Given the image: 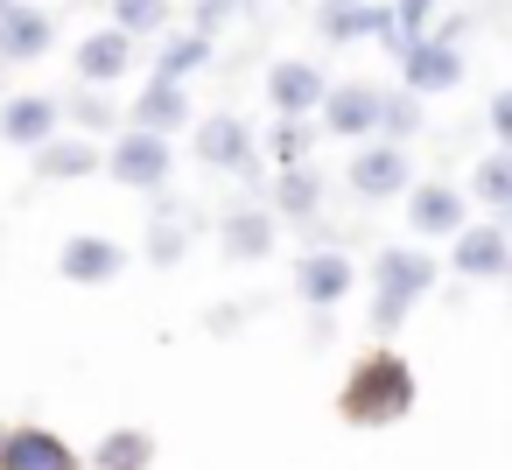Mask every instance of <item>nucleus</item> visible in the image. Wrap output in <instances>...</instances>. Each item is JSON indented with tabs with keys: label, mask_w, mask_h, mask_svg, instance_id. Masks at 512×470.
Segmentation results:
<instances>
[{
	"label": "nucleus",
	"mask_w": 512,
	"mask_h": 470,
	"mask_svg": "<svg viewBox=\"0 0 512 470\" xmlns=\"http://www.w3.org/2000/svg\"><path fill=\"white\" fill-rule=\"evenodd\" d=\"M106 169H113V183L120 190H162L169 183V169H176V155H169V141L162 134H120L113 141V155H106Z\"/></svg>",
	"instance_id": "obj_3"
},
{
	"label": "nucleus",
	"mask_w": 512,
	"mask_h": 470,
	"mask_svg": "<svg viewBox=\"0 0 512 470\" xmlns=\"http://www.w3.org/2000/svg\"><path fill=\"white\" fill-rule=\"evenodd\" d=\"M267 148H274V162H281V169H302V155H309V127H302V120H281Z\"/></svg>",
	"instance_id": "obj_27"
},
{
	"label": "nucleus",
	"mask_w": 512,
	"mask_h": 470,
	"mask_svg": "<svg viewBox=\"0 0 512 470\" xmlns=\"http://www.w3.org/2000/svg\"><path fill=\"white\" fill-rule=\"evenodd\" d=\"M57 267H64V281H78V288H99V281H113V274L127 267V246H120V239H99V232H85V239H64Z\"/></svg>",
	"instance_id": "obj_7"
},
{
	"label": "nucleus",
	"mask_w": 512,
	"mask_h": 470,
	"mask_svg": "<svg viewBox=\"0 0 512 470\" xmlns=\"http://www.w3.org/2000/svg\"><path fill=\"white\" fill-rule=\"evenodd\" d=\"M57 99H43V92H29V99H8L0 106V134H8L15 148H43L50 134H57Z\"/></svg>",
	"instance_id": "obj_14"
},
{
	"label": "nucleus",
	"mask_w": 512,
	"mask_h": 470,
	"mask_svg": "<svg viewBox=\"0 0 512 470\" xmlns=\"http://www.w3.org/2000/svg\"><path fill=\"white\" fill-rule=\"evenodd\" d=\"M323 92H330V85H323L316 64H274V71H267V99H274L281 120H302L309 106H323Z\"/></svg>",
	"instance_id": "obj_12"
},
{
	"label": "nucleus",
	"mask_w": 512,
	"mask_h": 470,
	"mask_svg": "<svg viewBox=\"0 0 512 470\" xmlns=\"http://www.w3.org/2000/svg\"><path fill=\"white\" fill-rule=\"evenodd\" d=\"M344 421L351 428H386V421H400L407 407H414V372H407V358L400 351H372V358H358V372L344 379Z\"/></svg>",
	"instance_id": "obj_1"
},
{
	"label": "nucleus",
	"mask_w": 512,
	"mask_h": 470,
	"mask_svg": "<svg viewBox=\"0 0 512 470\" xmlns=\"http://www.w3.org/2000/svg\"><path fill=\"white\" fill-rule=\"evenodd\" d=\"M148 456H155V442L141 428H113L99 442V470H148Z\"/></svg>",
	"instance_id": "obj_22"
},
{
	"label": "nucleus",
	"mask_w": 512,
	"mask_h": 470,
	"mask_svg": "<svg viewBox=\"0 0 512 470\" xmlns=\"http://www.w3.org/2000/svg\"><path fill=\"white\" fill-rule=\"evenodd\" d=\"M400 78H407V99H435V92H449L463 78V50L421 36L414 50H400Z\"/></svg>",
	"instance_id": "obj_4"
},
{
	"label": "nucleus",
	"mask_w": 512,
	"mask_h": 470,
	"mask_svg": "<svg viewBox=\"0 0 512 470\" xmlns=\"http://www.w3.org/2000/svg\"><path fill=\"white\" fill-rule=\"evenodd\" d=\"M379 302H372V330L386 337V330H400V316L428 295V281H435V260L428 253H414V246H393V253H379Z\"/></svg>",
	"instance_id": "obj_2"
},
{
	"label": "nucleus",
	"mask_w": 512,
	"mask_h": 470,
	"mask_svg": "<svg viewBox=\"0 0 512 470\" xmlns=\"http://www.w3.org/2000/svg\"><path fill=\"white\" fill-rule=\"evenodd\" d=\"M232 8H246V0H204V8H197V36H211V29H218Z\"/></svg>",
	"instance_id": "obj_30"
},
{
	"label": "nucleus",
	"mask_w": 512,
	"mask_h": 470,
	"mask_svg": "<svg viewBox=\"0 0 512 470\" xmlns=\"http://www.w3.org/2000/svg\"><path fill=\"white\" fill-rule=\"evenodd\" d=\"M148 260H155V267H176V260H183V225H169V218H162V225H155V239H148Z\"/></svg>",
	"instance_id": "obj_29"
},
{
	"label": "nucleus",
	"mask_w": 512,
	"mask_h": 470,
	"mask_svg": "<svg viewBox=\"0 0 512 470\" xmlns=\"http://www.w3.org/2000/svg\"><path fill=\"white\" fill-rule=\"evenodd\" d=\"M0 15H8V0H0Z\"/></svg>",
	"instance_id": "obj_32"
},
{
	"label": "nucleus",
	"mask_w": 512,
	"mask_h": 470,
	"mask_svg": "<svg viewBox=\"0 0 512 470\" xmlns=\"http://www.w3.org/2000/svg\"><path fill=\"white\" fill-rule=\"evenodd\" d=\"M407 225H414L421 239H456V232H463V190L421 183V190L407 197Z\"/></svg>",
	"instance_id": "obj_8"
},
{
	"label": "nucleus",
	"mask_w": 512,
	"mask_h": 470,
	"mask_svg": "<svg viewBox=\"0 0 512 470\" xmlns=\"http://www.w3.org/2000/svg\"><path fill=\"white\" fill-rule=\"evenodd\" d=\"M407 183H414L407 148H386V141H379V148H358V155H351V190H358V197L379 204V197H400Z\"/></svg>",
	"instance_id": "obj_6"
},
{
	"label": "nucleus",
	"mask_w": 512,
	"mask_h": 470,
	"mask_svg": "<svg viewBox=\"0 0 512 470\" xmlns=\"http://www.w3.org/2000/svg\"><path fill=\"white\" fill-rule=\"evenodd\" d=\"M50 15L43 8H22V0H8V15H0V64H29L50 50Z\"/></svg>",
	"instance_id": "obj_11"
},
{
	"label": "nucleus",
	"mask_w": 512,
	"mask_h": 470,
	"mask_svg": "<svg viewBox=\"0 0 512 470\" xmlns=\"http://www.w3.org/2000/svg\"><path fill=\"white\" fill-rule=\"evenodd\" d=\"M414 127H421V99H407V92H379V127H372V134H386V148H407Z\"/></svg>",
	"instance_id": "obj_21"
},
{
	"label": "nucleus",
	"mask_w": 512,
	"mask_h": 470,
	"mask_svg": "<svg viewBox=\"0 0 512 470\" xmlns=\"http://www.w3.org/2000/svg\"><path fill=\"white\" fill-rule=\"evenodd\" d=\"M491 134H498V141H512V99H505V92L491 99Z\"/></svg>",
	"instance_id": "obj_31"
},
{
	"label": "nucleus",
	"mask_w": 512,
	"mask_h": 470,
	"mask_svg": "<svg viewBox=\"0 0 512 470\" xmlns=\"http://www.w3.org/2000/svg\"><path fill=\"white\" fill-rule=\"evenodd\" d=\"M505 267H512L505 225H463V232H456V274H470V281H498Z\"/></svg>",
	"instance_id": "obj_9"
},
{
	"label": "nucleus",
	"mask_w": 512,
	"mask_h": 470,
	"mask_svg": "<svg viewBox=\"0 0 512 470\" xmlns=\"http://www.w3.org/2000/svg\"><path fill=\"white\" fill-rule=\"evenodd\" d=\"M295 281H302V302H316V309H337V302L351 295L358 267H351L337 246H323V253H309V260L295 267Z\"/></svg>",
	"instance_id": "obj_10"
},
{
	"label": "nucleus",
	"mask_w": 512,
	"mask_h": 470,
	"mask_svg": "<svg viewBox=\"0 0 512 470\" xmlns=\"http://www.w3.org/2000/svg\"><path fill=\"white\" fill-rule=\"evenodd\" d=\"M127 64H134V43H127L120 29H99V36L78 43V78H85L92 92H99V85H120Z\"/></svg>",
	"instance_id": "obj_13"
},
{
	"label": "nucleus",
	"mask_w": 512,
	"mask_h": 470,
	"mask_svg": "<svg viewBox=\"0 0 512 470\" xmlns=\"http://www.w3.org/2000/svg\"><path fill=\"white\" fill-rule=\"evenodd\" d=\"M477 204H491V211L512 204V155H505V148L484 155V169H477Z\"/></svg>",
	"instance_id": "obj_24"
},
{
	"label": "nucleus",
	"mask_w": 512,
	"mask_h": 470,
	"mask_svg": "<svg viewBox=\"0 0 512 470\" xmlns=\"http://www.w3.org/2000/svg\"><path fill=\"white\" fill-rule=\"evenodd\" d=\"M274 211L309 218V211H316V176H309V169H281V197H274Z\"/></svg>",
	"instance_id": "obj_25"
},
{
	"label": "nucleus",
	"mask_w": 512,
	"mask_h": 470,
	"mask_svg": "<svg viewBox=\"0 0 512 470\" xmlns=\"http://www.w3.org/2000/svg\"><path fill=\"white\" fill-rule=\"evenodd\" d=\"M316 29L330 43H358V36H386V8H365V0H323Z\"/></svg>",
	"instance_id": "obj_17"
},
{
	"label": "nucleus",
	"mask_w": 512,
	"mask_h": 470,
	"mask_svg": "<svg viewBox=\"0 0 512 470\" xmlns=\"http://www.w3.org/2000/svg\"><path fill=\"white\" fill-rule=\"evenodd\" d=\"M169 22V0H113V29L134 43V36H155Z\"/></svg>",
	"instance_id": "obj_23"
},
{
	"label": "nucleus",
	"mask_w": 512,
	"mask_h": 470,
	"mask_svg": "<svg viewBox=\"0 0 512 470\" xmlns=\"http://www.w3.org/2000/svg\"><path fill=\"white\" fill-rule=\"evenodd\" d=\"M0 470H78V449L50 428H0Z\"/></svg>",
	"instance_id": "obj_5"
},
{
	"label": "nucleus",
	"mask_w": 512,
	"mask_h": 470,
	"mask_svg": "<svg viewBox=\"0 0 512 470\" xmlns=\"http://www.w3.org/2000/svg\"><path fill=\"white\" fill-rule=\"evenodd\" d=\"M197 155H204L211 169H253V141H246V127H239L232 113H218V120L197 127Z\"/></svg>",
	"instance_id": "obj_16"
},
{
	"label": "nucleus",
	"mask_w": 512,
	"mask_h": 470,
	"mask_svg": "<svg viewBox=\"0 0 512 470\" xmlns=\"http://www.w3.org/2000/svg\"><path fill=\"white\" fill-rule=\"evenodd\" d=\"M134 127H141V134H162V141H169L176 127H190V99H183V85H162V78H155V85L134 99Z\"/></svg>",
	"instance_id": "obj_15"
},
{
	"label": "nucleus",
	"mask_w": 512,
	"mask_h": 470,
	"mask_svg": "<svg viewBox=\"0 0 512 470\" xmlns=\"http://www.w3.org/2000/svg\"><path fill=\"white\" fill-rule=\"evenodd\" d=\"M225 253L232 260H267L274 253V211H232L225 218Z\"/></svg>",
	"instance_id": "obj_19"
},
{
	"label": "nucleus",
	"mask_w": 512,
	"mask_h": 470,
	"mask_svg": "<svg viewBox=\"0 0 512 470\" xmlns=\"http://www.w3.org/2000/svg\"><path fill=\"white\" fill-rule=\"evenodd\" d=\"M204 57H211V36H183V43H169V50H162V85H176V78L197 71Z\"/></svg>",
	"instance_id": "obj_26"
},
{
	"label": "nucleus",
	"mask_w": 512,
	"mask_h": 470,
	"mask_svg": "<svg viewBox=\"0 0 512 470\" xmlns=\"http://www.w3.org/2000/svg\"><path fill=\"white\" fill-rule=\"evenodd\" d=\"M36 169L43 176H92L99 169V148L92 141H43L36 148Z\"/></svg>",
	"instance_id": "obj_20"
},
{
	"label": "nucleus",
	"mask_w": 512,
	"mask_h": 470,
	"mask_svg": "<svg viewBox=\"0 0 512 470\" xmlns=\"http://www.w3.org/2000/svg\"><path fill=\"white\" fill-rule=\"evenodd\" d=\"M323 127L330 134H372L379 127V92H365V85L323 92Z\"/></svg>",
	"instance_id": "obj_18"
},
{
	"label": "nucleus",
	"mask_w": 512,
	"mask_h": 470,
	"mask_svg": "<svg viewBox=\"0 0 512 470\" xmlns=\"http://www.w3.org/2000/svg\"><path fill=\"white\" fill-rule=\"evenodd\" d=\"M57 113H71L78 127H113V120H120V113H113L99 92H78V99H71V106H57Z\"/></svg>",
	"instance_id": "obj_28"
}]
</instances>
